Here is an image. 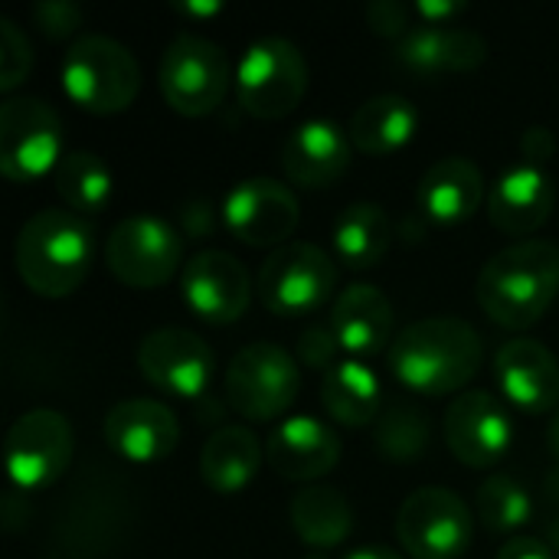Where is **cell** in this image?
I'll list each match as a JSON object with an SVG mask.
<instances>
[{
  "label": "cell",
  "mask_w": 559,
  "mask_h": 559,
  "mask_svg": "<svg viewBox=\"0 0 559 559\" xmlns=\"http://www.w3.org/2000/svg\"><path fill=\"white\" fill-rule=\"evenodd\" d=\"M321 403L344 429H364L383 413L380 377L360 360H341L321 377Z\"/></svg>",
  "instance_id": "cell-27"
},
{
  "label": "cell",
  "mask_w": 559,
  "mask_h": 559,
  "mask_svg": "<svg viewBox=\"0 0 559 559\" xmlns=\"http://www.w3.org/2000/svg\"><path fill=\"white\" fill-rule=\"evenodd\" d=\"M174 10L180 13V16H187V20H206V16H216L219 10H223V3L219 0H177L174 3Z\"/></svg>",
  "instance_id": "cell-41"
},
{
  "label": "cell",
  "mask_w": 559,
  "mask_h": 559,
  "mask_svg": "<svg viewBox=\"0 0 559 559\" xmlns=\"http://www.w3.org/2000/svg\"><path fill=\"white\" fill-rule=\"evenodd\" d=\"M429 439H432L429 413L419 409L409 400H396L373 423V445H377V452L386 462H396V465H409V462L423 459L426 449H429Z\"/></svg>",
  "instance_id": "cell-31"
},
{
  "label": "cell",
  "mask_w": 559,
  "mask_h": 559,
  "mask_svg": "<svg viewBox=\"0 0 559 559\" xmlns=\"http://www.w3.org/2000/svg\"><path fill=\"white\" fill-rule=\"evenodd\" d=\"M62 88L88 115H121L141 92V66L124 43L85 33L62 56Z\"/></svg>",
  "instance_id": "cell-4"
},
{
  "label": "cell",
  "mask_w": 559,
  "mask_h": 559,
  "mask_svg": "<svg viewBox=\"0 0 559 559\" xmlns=\"http://www.w3.org/2000/svg\"><path fill=\"white\" fill-rule=\"evenodd\" d=\"M416 131H419V111H416V105L406 95H393V92H383V95L367 98L354 111L350 128H347L350 144L360 154H370V157L396 154L400 147H406L413 141Z\"/></svg>",
  "instance_id": "cell-25"
},
{
  "label": "cell",
  "mask_w": 559,
  "mask_h": 559,
  "mask_svg": "<svg viewBox=\"0 0 559 559\" xmlns=\"http://www.w3.org/2000/svg\"><path fill=\"white\" fill-rule=\"evenodd\" d=\"M337 354H341V344H337V334H334L331 324H311V328L301 331V337H298V360L308 370L328 373L334 364H341Z\"/></svg>",
  "instance_id": "cell-34"
},
{
  "label": "cell",
  "mask_w": 559,
  "mask_h": 559,
  "mask_svg": "<svg viewBox=\"0 0 559 559\" xmlns=\"http://www.w3.org/2000/svg\"><path fill=\"white\" fill-rule=\"evenodd\" d=\"M468 7L462 0H416L413 13L423 26H452L455 16H462Z\"/></svg>",
  "instance_id": "cell-38"
},
{
  "label": "cell",
  "mask_w": 559,
  "mask_h": 559,
  "mask_svg": "<svg viewBox=\"0 0 559 559\" xmlns=\"http://www.w3.org/2000/svg\"><path fill=\"white\" fill-rule=\"evenodd\" d=\"M495 383L501 396L527 416H544L550 409H559L557 354L534 337H514L498 347Z\"/></svg>",
  "instance_id": "cell-18"
},
{
  "label": "cell",
  "mask_w": 559,
  "mask_h": 559,
  "mask_svg": "<svg viewBox=\"0 0 559 559\" xmlns=\"http://www.w3.org/2000/svg\"><path fill=\"white\" fill-rule=\"evenodd\" d=\"M396 537L413 559H462L475 540L472 508L452 488H416L400 504Z\"/></svg>",
  "instance_id": "cell-11"
},
{
  "label": "cell",
  "mask_w": 559,
  "mask_h": 559,
  "mask_svg": "<svg viewBox=\"0 0 559 559\" xmlns=\"http://www.w3.org/2000/svg\"><path fill=\"white\" fill-rule=\"evenodd\" d=\"M141 377L177 400H200L216 373L213 347L187 328H157L138 344Z\"/></svg>",
  "instance_id": "cell-14"
},
{
  "label": "cell",
  "mask_w": 559,
  "mask_h": 559,
  "mask_svg": "<svg viewBox=\"0 0 559 559\" xmlns=\"http://www.w3.org/2000/svg\"><path fill=\"white\" fill-rule=\"evenodd\" d=\"M52 187L66 210L79 216H95L111 200V170L95 151H66L52 170Z\"/></svg>",
  "instance_id": "cell-30"
},
{
  "label": "cell",
  "mask_w": 559,
  "mask_h": 559,
  "mask_svg": "<svg viewBox=\"0 0 559 559\" xmlns=\"http://www.w3.org/2000/svg\"><path fill=\"white\" fill-rule=\"evenodd\" d=\"M445 445L465 468H495L514 442V423L488 390H465L445 413Z\"/></svg>",
  "instance_id": "cell-16"
},
{
  "label": "cell",
  "mask_w": 559,
  "mask_h": 559,
  "mask_svg": "<svg viewBox=\"0 0 559 559\" xmlns=\"http://www.w3.org/2000/svg\"><path fill=\"white\" fill-rule=\"evenodd\" d=\"M331 242H334V259L344 269L350 272L377 269L386 259L390 242H393L390 213L373 200H357L337 216Z\"/></svg>",
  "instance_id": "cell-28"
},
{
  "label": "cell",
  "mask_w": 559,
  "mask_h": 559,
  "mask_svg": "<svg viewBox=\"0 0 559 559\" xmlns=\"http://www.w3.org/2000/svg\"><path fill=\"white\" fill-rule=\"evenodd\" d=\"M485 203H488L491 226L521 242L550 219L554 203H557V187L544 167L518 164V167H508L491 183Z\"/></svg>",
  "instance_id": "cell-20"
},
{
  "label": "cell",
  "mask_w": 559,
  "mask_h": 559,
  "mask_svg": "<svg viewBox=\"0 0 559 559\" xmlns=\"http://www.w3.org/2000/svg\"><path fill=\"white\" fill-rule=\"evenodd\" d=\"M223 226L252 249H282L292 242L301 206L288 183L275 177H246L223 200Z\"/></svg>",
  "instance_id": "cell-13"
},
{
  "label": "cell",
  "mask_w": 559,
  "mask_h": 559,
  "mask_svg": "<svg viewBox=\"0 0 559 559\" xmlns=\"http://www.w3.org/2000/svg\"><path fill=\"white\" fill-rule=\"evenodd\" d=\"M308 92V59L292 39H255L236 66V98L246 115L278 121L292 115Z\"/></svg>",
  "instance_id": "cell-7"
},
{
  "label": "cell",
  "mask_w": 559,
  "mask_h": 559,
  "mask_svg": "<svg viewBox=\"0 0 559 559\" xmlns=\"http://www.w3.org/2000/svg\"><path fill=\"white\" fill-rule=\"evenodd\" d=\"M488 59V43L462 26H413L396 43V62L416 75H459L475 72Z\"/></svg>",
  "instance_id": "cell-23"
},
{
  "label": "cell",
  "mask_w": 559,
  "mask_h": 559,
  "mask_svg": "<svg viewBox=\"0 0 559 559\" xmlns=\"http://www.w3.org/2000/svg\"><path fill=\"white\" fill-rule=\"evenodd\" d=\"M180 298L193 318L226 328L249 311L252 278L233 252L203 249L180 272Z\"/></svg>",
  "instance_id": "cell-15"
},
{
  "label": "cell",
  "mask_w": 559,
  "mask_h": 559,
  "mask_svg": "<svg viewBox=\"0 0 559 559\" xmlns=\"http://www.w3.org/2000/svg\"><path fill=\"white\" fill-rule=\"evenodd\" d=\"M547 547H550L554 557L559 559V514L554 521H547Z\"/></svg>",
  "instance_id": "cell-43"
},
{
  "label": "cell",
  "mask_w": 559,
  "mask_h": 559,
  "mask_svg": "<svg viewBox=\"0 0 559 559\" xmlns=\"http://www.w3.org/2000/svg\"><path fill=\"white\" fill-rule=\"evenodd\" d=\"M105 265L128 288H160L180 272V265H187L183 236L167 219L147 213L124 216L105 239Z\"/></svg>",
  "instance_id": "cell-10"
},
{
  "label": "cell",
  "mask_w": 559,
  "mask_h": 559,
  "mask_svg": "<svg viewBox=\"0 0 559 559\" xmlns=\"http://www.w3.org/2000/svg\"><path fill=\"white\" fill-rule=\"evenodd\" d=\"M75 452L72 426L56 409L23 413L3 439V465L20 491H39L56 485Z\"/></svg>",
  "instance_id": "cell-12"
},
{
  "label": "cell",
  "mask_w": 559,
  "mask_h": 559,
  "mask_svg": "<svg viewBox=\"0 0 559 559\" xmlns=\"http://www.w3.org/2000/svg\"><path fill=\"white\" fill-rule=\"evenodd\" d=\"M262 465V442L246 426L216 429L200 452V478L216 495L242 491Z\"/></svg>",
  "instance_id": "cell-29"
},
{
  "label": "cell",
  "mask_w": 559,
  "mask_h": 559,
  "mask_svg": "<svg viewBox=\"0 0 559 559\" xmlns=\"http://www.w3.org/2000/svg\"><path fill=\"white\" fill-rule=\"evenodd\" d=\"M33 69V46L26 39V33L10 20L3 16L0 20V92H16L26 75Z\"/></svg>",
  "instance_id": "cell-33"
},
{
  "label": "cell",
  "mask_w": 559,
  "mask_h": 559,
  "mask_svg": "<svg viewBox=\"0 0 559 559\" xmlns=\"http://www.w3.org/2000/svg\"><path fill=\"white\" fill-rule=\"evenodd\" d=\"M367 26L383 39H403L413 29V10L400 0H373L367 3Z\"/></svg>",
  "instance_id": "cell-36"
},
{
  "label": "cell",
  "mask_w": 559,
  "mask_h": 559,
  "mask_svg": "<svg viewBox=\"0 0 559 559\" xmlns=\"http://www.w3.org/2000/svg\"><path fill=\"white\" fill-rule=\"evenodd\" d=\"M344 559H403L396 550H390V547H383V544H367V547H357V550H350Z\"/></svg>",
  "instance_id": "cell-42"
},
{
  "label": "cell",
  "mask_w": 559,
  "mask_h": 559,
  "mask_svg": "<svg viewBox=\"0 0 559 559\" xmlns=\"http://www.w3.org/2000/svg\"><path fill=\"white\" fill-rule=\"evenodd\" d=\"M288 524L314 554L341 547L354 531V508L344 491L328 485L301 488L288 504Z\"/></svg>",
  "instance_id": "cell-26"
},
{
  "label": "cell",
  "mask_w": 559,
  "mask_h": 559,
  "mask_svg": "<svg viewBox=\"0 0 559 559\" xmlns=\"http://www.w3.org/2000/svg\"><path fill=\"white\" fill-rule=\"evenodd\" d=\"M481 334L452 314H432L403 328L386 350L390 373L409 393L439 400L462 393L481 370Z\"/></svg>",
  "instance_id": "cell-1"
},
{
  "label": "cell",
  "mask_w": 559,
  "mask_h": 559,
  "mask_svg": "<svg viewBox=\"0 0 559 559\" xmlns=\"http://www.w3.org/2000/svg\"><path fill=\"white\" fill-rule=\"evenodd\" d=\"M164 102L183 118H203L216 111L233 85V62L226 49L197 33H177L157 69Z\"/></svg>",
  "instance_id": "cell-6"
},
{
  "label": "cell",
  "mask_w": 559,
  "mask_h": 559,
  "mask_svg": "<svg viewBox=\"0 0 559 559\" xmlns=\"http://www.w3.org/2000/svg\"><path fill=\"white\" fill-rule=\"evenodd\" d=\"M328 324L337 334L341 350L350 354V360L360 357H377L383 350L393 347V328H396V314H393V301L367 282H354L347 285L331 308Z\"/></svg>",
  "instance_id": "cell-21"
},
{
  "label": "cell",
  "mask_w": 559,
  "mask_h": 559,
  "mask_svg": "<svg viewBox=\"0 0 559 559\" xmlns=\"http://www.w3.org/2000/svg\"><path fill=\"white\" fill-rule=\"evenodd\" d=\"M350 134L328 118L298 124L282 144V170L305 190L331 187L350 167Z\"/></svg>",
  "instance_id": "cell-22"
},
{
  "label": "cell",
  "mask_w": 559,
  "mask_h": 559,
  "mask_svg": "<svg viewBox=\"0 0 559 559\" xmlns=\"http://www.w3.org/2000/svg\"><path fill=\"white\" fill-rule=\"evenodd\" d=\"M495 559H557L540 537H511Z\"/></svg>",
  "instance_id": "cell-40"
},
{
  "label": "cell",
  "mask_w": 559,
  "mask_h": 559,
  "mask_svg": "<svg viewBox=\"0 0 559 559\" xmlns=\"http://www.w3.org/2000/svg\"><path fill=\"white\" fill-rule=\"evenodd\" d=\"M557 151V138L550 128L544 124H534L521 134V154H524V164H534V167H544Z\"/></svg>",
  "instance_id": "cell-37"
},
{
  "label": "cell",
  "mask_w": 559,
  "mask_h": 559,
  "mask_svg": "<svg viewBox=\"0 0 559 559\" xmlns=\"http://www.w3.org/2000/svg\"><path fill=\"white\" fill-rule=\"evenodd\" d=\"M102 436H105V445L118 459L134 462V465H154V462H164L177 449L180 423L174 409L164 406L160 400L134 396L108 409L102 423Z\"/></svg>",
  "instance_id": "cell-17"
},
{
  "label": "cell",
  "mask_w": 559,
  "mask_h": 559,
  "mask_svg": "<svg viewBox=\"0 0 559 559\" xmlns=\"http://www.w3.org/2000/svg\"><path fill=\"white\" fill-rule=\"evenodd\" d=\"M550 449H554V455H557L559 462V409L554 413V423H550Z\"/></svg>",
  "instance_id": "cell-44"
},
{
  "label": "cell",
  "mask_w": 559,
  "mask_h": 559,
  "mask_svg": "<svg viewBox=\"0 0 559 559\" xmlns=\"http://www.w3.org/2000/svg\"><path fill=\"white\" fill-rule=\"evenodd\" d=\"M485 200H488L485 174L472 157L462 154L439 157L416 187V203L423 216H429L439 226L468 223Z\"/></svg>",
  "instance_id": "cell-24"
},
{
  "label": "cell",
  "mask_w": 559,
  "mask_h": 559,
  "mask_svg": "<svg viewBox=\"0 0 559 559\" xmlns=\"http://www.w3.org/2000/svg\"><path fill=\"white\" fill-rule=\"evenodd\" d=\"M95 262V229L72 210H39L29 216L13 246L20 282L39 298L72 295Z\"/></svg>",
  "instance_id": "cell-3"
},
{
  "label": "cell",
  "mask_w": 559,
  "mask_h": 559,
  "mask_svg": "<svg viewBox=\"0 0 559 559\" xmlns=\"http://www.w3.org/2000/svg\"><path fill=\"white\" fill-rule=\"evenodd\" d=\"M475 511H478V521L491 534H514L531 521L534 501H531V491L514 475L495 472L481 481L475 495Z\"/></svg>",
  "instance_id": "cell-32"
},
{
  "label": "cell",
  "mask_w": 559,
  "mask_h": 559,
  "mask_svg": "<svg viewBox=\"0 0 559 559\" xmlns=\"http://www.w3.org/2000/svg\"><path fill=\"white\" fill-rule=\"evenodd\" d=\"M213 229V206L206 200H193L180 210V236L203 239Z\"/></svg>",
  "instance_id": "cell-39"
},
{
  "label": "cell",
  "mask_w": 559,
  "mask_h": 559,
  "mask_svg": "<svg viewBox=\"0 0 559 559\" xmlns=\"http://www.w3.org/2000/svg\"><path fill=\"white\" fill-rule=\"evenodd\" d=\"M337 288V259L305 239L265 255L255 275V292L275 318H308L321 311Z\"/></svg>",
  "instance_id": "cell-5"
},
{
  "label": "cell",
  "mask_w": 559,
  "mask_h": 559,
  "mask_svg": "<svg viewBox=\"0 0 559 559\" xmlns=\"http://www.w3.org/2000/svg\"><path fill=\"white\" fill-rule=\"evenodd\" d=\"M265 459L278 478L308 485L334 472V465L341 462V436L324 419L288 416L272 429L265 442Z\"/></svg>",
  "instance_id": "cell-19"
},
{
  "label": "cell",
  "mask_w": 559,
  "mask_h": 559,
  "mask_svg": "<svg viewBox=\"0 0 559 559\" xmlns=\"http://www.w3.org/2000/svg\"><path fill=\"white\" fill-rule=\"evenodd\" d=\"M82 7L72 0H43L33 7V20L46 39H69L82 26Z\"/></svg>",
  "instance_id": "cell-35"
},
{
  "label": "cell",
  "mask_w": 559,
  "mask_h": 559,
  "mask_svg": "<svg viewBox=\"0 0 559 559\" xmlns=\"http://www.w3.org/2000/svg\"><path fill=\"white\" fill-rule=\"evenodd\" d=\"M481 311L504 331H531L559 295V246L521 239L495 252L475 285Z\"/></svg>",
  "instance_id": "cell-2"
},
{
  "label": "cell",
  "mask_w": 559,
  "mask_h": 559,
  "mask_svg": "<svg viewBox=\"0 0 559 559\" xmlns=\"http://www.w3.org/2000/svg\"><path fill=\"white\" fill-rule=\"evenodd\" d=\"M62 160V121L36 95H10L0 105V170L13 183L52 177Z\"/></svg>",
  "instance_id": "cell-9"
},
{
  "label": "cell",
  "mask_w": 559,
  "mask_h": 559,
  "mask_svg": "<svg viewBox=\"0 0 559 559\" xmlns=\"http://www.w3.org/2000/svg\"><path fill=\"white\" fill-rule=\"evenodd\" d=\"M301 393V367L295 357L272 344H246L226 367V400L249 423L282 419Z\"/></svg>",
  "instance_id": "cell-8"
}]
</instances>
